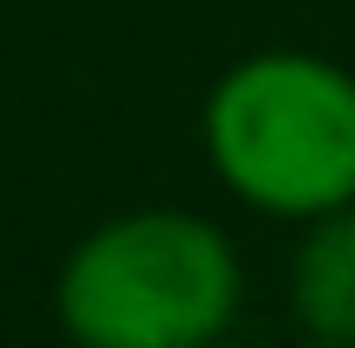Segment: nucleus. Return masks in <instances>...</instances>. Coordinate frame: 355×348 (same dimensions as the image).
Instances as JSON below:
<instances>
[{"label": "nucleus", "instance_id": "1", "mask_svg": "<svg viewBox=\"0 0 355 348\" xmlns=\"http://www.w3.org/2000/svg\"><path fill=\"white\" fill-rule=\"evenodd\" d=\"M239 294V246L184 205L103 218L55 266V321L76 348H212Z\"/></svg>", "mask_w": 355, "mask_h": 348}, {"label": "nucleus", "instance_id": "2", "mask_svg": "<svg viewBox=\"0 0 355 348\" xmlns=\"http://www.w3.org/2000/svg\"><path fill=\"white\" fill-rule=\"evenodd\" d=\"M205 164L266 218H321L355 205V76L308 48L239 55L198 110Z\"/></svg>", "mask_w": 355, "mask_h": 348}, {"label": "nucleus", "instance_id": "3", "mask_svg": "<svg viewBox=\"0 0 355 348\" xmlns=\"http://www.w3.org/2000/svg\"><path fill=\"white\" fill-rule=\"evenodd\" d=\"M287 307L301 335L355 342V205L301 218V246L287 260Z\"/></svg>", "mask_w": 355, "mask_h": 348}, {"label": "nucleus", "instance_id": "4", "mask_svg": "<svg viewBox=\"0 0 355 348\" xmlns=\"http://www.w3.org/2000/svg\"><path fill=\"white\" fill-rule=\"evenodd\" d=\"M294 348H355V342H321V335H301Z\"/></svg>", "mask_w": 355, "mask_h": 348}]
</instances>
